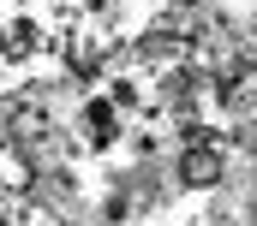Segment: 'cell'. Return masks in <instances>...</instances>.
<instances>
[{
  "label": "cell",
  "instance_id": "cell-2",
  "mask_svg": "<svg viewBox=\"0 0 257 226\" xmlns=\"http://www.w3.org/2000/svg\"><path fill=\"white\" fill-rule=\"evenodd\" d=\"M0 226H6V220H0Z\"/></svg>",
  "mask_w": 257,
  "mask_h": 226
},
{
  "label": "cell",
  "instance_id": "cell-1",
  "mask_svg": "<svg viewBox=\"0 0 257 226\" xmlns=\"http://www.w3.org/2000/svg\"><path fill=\"white\" fill-rule=\"evenodd\" d=\"M180 178L186 184H215L221 178V149L203 143V131H192V149L180 155Z\"/></svg>",
  "mask_w": 257,
  "mask_h": 226
}]
</instances>
